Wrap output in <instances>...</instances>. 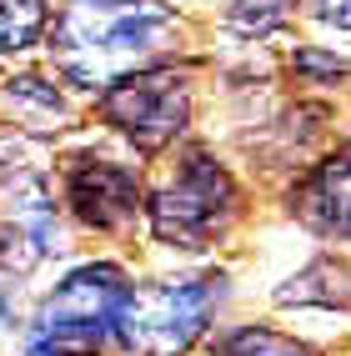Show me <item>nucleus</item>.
<instances>
[{
  "mask_svg": "<svg viewBox=\"0 0 351 356\" xmlns=\"http://www.w3.org/2000/svg\"><path fill=\"white\" fill-rule=\"evenodd\" d=\"M65 201L90 231H121L136 221L140 201V176L111 156H76L65 165Z\"/></svg>",
  "mask_w": 351,
  "mask_h": 356,
  "instance_id": "6",
  "label": "nucleus"
},
{
  "mask_svg": "<svg viewBox=\"0 0 351 356\" xmlns=\"http://www.w3.org/2000/svg\"><path fill=\"white\" fill-rule=\"evenodd\" d=\"M286 15H291V0H236L231 15H226V31H236L246 40H261V35L286 26Z\"/></svg>",
  "mask_w": 351,
  "mask_h": 356,
  "instance_id": "11",
  "label": "nucleus"
},
{
  "mask_svg": "<svg viewBox=\"0 0 351 356\" xmlns=\"http://www.w3.org/2000/svg\"><path fill=\"white\" fill-rule=\"evenodd\" d=\"M221 291V276H176L131 286L115 321V346L126 356H181L206 331Z\"/></svg>",
  "mask_w": 351,
  "mask_h": 356,
  "instance_id": "3",
  "label": "nucleus"
},
{
  "mask_svg": "<svg viewBox=\"0 0 351 356\" xmlns=\"http://www.w3.org/2000/svg\"><path fill=\"white\" fill-rule=\"evenodd\" d=\"M216 356H311V351L271 326H236L231 337H221Z\"/></svg>",
  "mask_w": 351,
  "mask_h": 356,
  "instance_id": "10",
  "label": "nucleus"
},
{
  "mask_svg": "<svg viewBox=\"0 0 351 356\" xmlns=\"http://www.w3.org/2000/svg\"><path fill=\"white\" fill-rule=\"evenodd\" d=\"M176 40V10L161 0H65L51 56L70 81L111 86Z\"/></svg>",
  "mask_w": 351,
  "mask_h": 356,
  "instance_id": "1",
  "label": "nucleus"
},
{
  "mask_svg": "<svg viewBox=\"0 0 351 356\" xmlns=\"http://www.w3.org/2000/svg\"><path fill=\"white\" fill-rule=\"evenodd\" d=\"M236 201H241V191H236V181H231V171L221 161H211L206 151H196V156L181 161L176 181L161 186L146 201V211H151L156 241L181 246V251H201V246L216 241V231L231 221Z\"/></svg>",
  "mask_w": 351,
  "mask_h": 356,
  "instance_id": "4",
  "label": "nucleus"
},
{
  "mask_svg": "<svg viewBox=\"0 0 351 356\" xmlns=\"http://www.w3.org/2000/svg\"><path fill=\"white\" fill-rule=\"evenodd\" d=\"M126 296H131V281L121 266H111V261L76 266L40 301L26 356H96L106 341H115Z\"/></svg>",
  "mask_w": 351,
  "mask_h": 356,
  "instance_id": "2",
  "label": "nucleus"
},
{
  "mask_svg": "<svg viewBox=\"0 0 351 356\" xmlns=\"http://www.w3.org/2000/svg\"><path fill=\"white\" fill-rule=\"evenodd\" d=\"M291 211L307 221L316 236L332 241H351V171L346 161H326L291 191Z\"/></svg>",
  "mask_w": 351,
  "mask_h": 356,
  "instance_id": "7",
  "label": "nucleus"
},
{
  "mask_svg": "<svg viewBox=\"0 0 351 356\" xmlns=\"http://www.w3.org/2000/svg\"><path fill=\"white\" fill-rule=\"evenodd\" d=\"M291 70L301 81H316V86H341L351 76V65L336 51H321V45H301V51L291 56Z\"/></svg>",
  "mask_w": 351,
  "mask_h": 356,
  "instance_id": "12",
  "label": "nucleus"
},
{
  "mask_svg": "<svg viewBox=\"0 0 351 356\" xmlns=\"http://www.w3.org/2000/svg\"><path fill=\"white\" fill-rule=\"evenodd\" d=\"M101 115L115 131H126L140 151H161L191 121V86L176 70L140 65L101 90Z\"/></svg>",
  "mask_w": 351,
  "mask_h": 356,
  "instance_id": "5",
  "label": "nucleus"
},
{
  "mask_svg": "<svg viewBox=\"0 0 351 356\" xmlns=\"http://www.w3.org/2000/svg\"><path fill=\"white\" fill-rule=\"evenodd\" d=\"M51 0H0V51H26L45 35Z\"/></svg>",
  "mask_w": 351,
  "mask_h": 356,
  "instance_id": "9",
  "label": "nucleus"
},
{
  "mask_svg": "<svg viewBox=\"0 0 351 356\" xmlns=\"http://www.w3.org/2000/svg\"><path fill=\"white\" fill-rule=\"evenodd\" d=\"M281 306H326V312H336V306H351V271L341 261H311L301 276H291V286L276 291Z\"/></svg>",
  "mask_w": 351,
  "mask_h": 356,
  "instance_id": "8",
  "label": "nucleus"
},
{
  "mask_svg": "<svg viewBox=\"0 0 351 356\" xmlns=\"http://www.w3.org/2000/svg\"><path fill=\"white\" fill-rule=\"evenodd\" d=\"M311 15L321 26H336V31L351 35V0H311Z\"/></svg>",
  "mask_w": 351,
  "mask_h": 356,
  "instance_id": "13",
  "label": "nucleus"
}]
</instances>
